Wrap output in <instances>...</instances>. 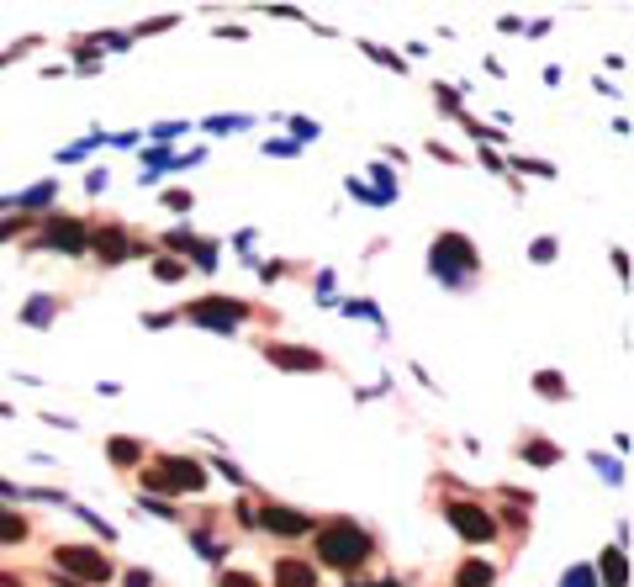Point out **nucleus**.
I'll return each instance as SVG.
<instances>
[{"label": "nucleus", "instance_id": "obj_23", "mask_svg": "<svg viewBox=\"0 0 634 587\" xmlns=\"http://www.w3.org/2000/svg\"><path fill=\"white\" fill-rule=\"evenodd\" d=\"M0 492H11V482H0Z\"/></svg>", "mask_w": 634, "mask_h": 587}, {"label": "nucleus", "instance_id": "obj_22", "mask_svg": "<svg viewBox=\"0 0 634 587\" xmlns=\"http://www.w3.org/2000/svg\"><path fill=\"white\" fill-rule=\"evenodd\" d=\"M370 587H397V582H370Z\"/></svg>", "mask_w": 634, "mask_h": 587}, {"label": "nucleus", "instance_id": "obj_13", "mask_svg": "<svg viewBox=\"0 0 634 587\" xmlns=\"http://www.w3.org/2000/svg\"><path fill=\"white\" fill-rule=\"evenodd\" d=\"M90 244H96L101 260H122V254H127V244H122V233H117V228H101L96 238H90Z\"/></svg>", "mask_w": 634, "mask_h": 587}, {"label": "nucleus", "instance_id": "obj_14", "mask_svg": "<svg viewBox=\"0 0 634 587\" xmlns=\"http://www.w3.org/2000/svg\"><path fill=\"white\" fill-rule=\"evenodd\" d=\"M106 450H111V461H117V466H138V455H143V450L133 445V439H111Z\"/></svg>", "mask_w": 634, "mask_h": 587}, {"label": "nucleus", "instance_id": "obj_9", "mask_svg": "<svg viewBox=\"0 0 634 587\" xmlns=\"http://www.w3.org/2000/svg\"><path fill=\"white\" fill-rule=\"evenodd\" d=\"M265 529H275V535H307L312 519L296 508H265Z\"/></svg>", "mask_w": 634, "mask_h": 587}, {"label": "nucleus", "instance_id": "obj_20", "mask_svg": "<svg viewBox=\"0 0 634 587\" xmlns=\"http://www.w3.org/2000/svg\"><path fill=\"white\" fill-rule=\"evenodd\" d=\"M127 587H148V577L143 572H127Z\"/></svg>", "mask_w": 634, "mask_h": 587}, {"label": "nucleus", "instance_id": "obj_18", "mask_svg": "<svg viewBox=\"0 0 634 587\" xmlns=\"http://www.w3.org/2000/svg\"><path fill=\"white\" fill-rule=\"evenodd\" d=\"M561 587H592V572H587V566H576V572H566Z\"/></svg>", "mask_w": 634, "mask_h": 587}, {"label": "nucleus", "instance_id": "obj_8", "mask_svg": "<svg viewBox=\"0 0 634 587\" xmlns=\"http://www.w3.org/2000/svg\"><path fill=\"white\" fill-rule=\"evenodd\" d=\"M270 360L286 365V371H323V355L317 350H291V344H270Z\"/></svg>", "mask_w": 634, "mask_h": 587}, {"label": "nucleus", "instance_id": "obj_5", "mask_svg": "<svg viewBox=\"0 0 634 587\" xmlns=\"http://www.w3.org/2000/svg\"><path fill=\"white\" fill-rule=\"evenodd\" d=\"M191 323L201 328H217V334H233L238 323H244V302H222V297H207L191 307Z\"/></svg>", "mask_w": 634, "mask_h": 587}, {"label": "nucleus", "instance_id": "obj_17", "mask_svg": "<svg viewBox=\"0 0 634 587\" xmlns=\"http://www.w3.org/2000/svg\"><path fill=\"white\" fill-rule=\"evenodd\" d=\"M539 392H545V397H561L566 387H561V376H555V371H545V376H539Z\"/></svg>", "mask_w": 634, "mask_h": 587}, {"label": "nucleus", "instance_id": "obj_6", "mask_svg": "<svg viewBox=\"0 0 634 587\" xmlns=\"http://www.w3.org/2000/svg\"><path fill=\"white\" fill-rule=\"evenodd\" d=\"M43 244H48V249H64V254H80V249L90 244V238H85V228H80V223H48Z\"/></svg>", "mask_w": 634, "mask_h": 587}, {"label": "nucleus", "instance_id": "obj_3", "mask_svg": "<svg viewBox=\"0 0 634 587\" xmlns=\"http://www.w3.org/2000/svg\"><path fill=\"white\" fill-rule=\"evenodd\" d=\"M59 572H69L74 582H106L111 577V561L101 556V550H90V545H59Z\"/></svg>", "mask_w": 634, "mask_h": 587}, {"label": "nucleus", "instance_id": "obj_10", "mask_svg": "<svg viewBox=\"0 0 634 587\" xmlns=\"http://www.w3.org/2000/svg\"><path fill=\"white\" fill-rule=\"evenodd\" d=\"M275 587H317V572L307 561H275Z\"/></svg>", "mask_w": 634, "mask_h": 587}, {"label": "nucleus", "instance_id": "obj_12", "mask_svg": "<svg viewBox=\"0 0 634 587\" xmlns=\"http://www.w3.org/2000/svg\"><path fill=\"white\" fill-rule=\"evenodd\" d=\"M492 582H497V572H492L487 561H465L460 572H455V587H492Z\"/></svg>", "mask_w": 634, "mask_h": 587}, {"label": "nucleus", "instance_id": "obj_19", "mask_svg": "<svg viewBox=\"0 0 634 587\" xmlns=\"http://www.w3.org/2000/svg\"><path fill=\"white\" fill-rule=\"evenodd\" d=\"M222 587H259L249 572H228V577H222Z\"/></svg>", "mask_w": 634, "mask_h": 587}, {"label": "nucleus", "instance_id": "obj_1", "mask_svg": "<svg viewBox=\"0 0 634 587\" xmlns=\"http://www.w3.org/2000/svg\"><path fill=\"white\" fill-rule=\"evenodd\" d=\"M365 556H370V535H365L360 524L339 519V524L317 529V561H328V566H360Z\"/></svg>", "mask_w": 634, "mask_h": 587}, {"label": "nucleus", "instance_id": "obj_11", "mask_svg": "<svg viewBox=\"0 0 634 587\" xmlns=\"http://www.w3.org/2000/svg\"><path fill=\"white\" fill-rule=\"evenodd\" d=\"M598 572H603L608 587H629V561H624V550H603Z\"/></svg>", "mask_w": 634, "mask_h": 587}, {"label": "nucleus", "instance_id": "obj_16", "mask_svg": "<svg viewBox=\"0 0 634 587\" xmlns=\"http://www.w3.org/2000/svg\"><path fill=\"white\" fill-rule=\"evenodd\" d=\"M524 455H529L534 466H555V445H545V439H529V445H524Z\"/></svg>", "mask_w": 634, "mask_h": 587}, {"label": "nucleus", "instance_id": "obj_7", "mask_svg": "<svg viewBox=\"0 0 634 587\" xmlns=\"http://www.w3.org/2000/svg\"><path fill=\"white\" fill-rule=\"evenodd\" d=\"M434 249H439V254H434V265H444V260H450L455 270H471V265H476V254H471V244H465L460 233H444Z\"/></svg>", "mask_w": 634, "mask_h": 587}, {"label": "nucleus", "instance_id": "obj_15", "mask_svg": "<svg viewBox=\"0 0 634 587\" xmlns=\"http://www.w3.org/2000/svg\"><path fill=\"white\" fill-rule=\"evenodd\" d=\"M6 540H27V524L16 519V513H0V545Z\"/></svg>", "mask_w": 634, "mask_h": 587}, {"label": "nucleus", "instance_id": "obj_21", "mask_svg": "<svg viewBox=\"0 0 634 587\" xmlns=\"http://www.w3.org/2000/svg\"><path fill=\"white\" fill-rule=\"evenodd\" d=\"M0 587H22V582H16L11 572H0Z\"/></svg>", "mask_w": 634, "mask_h": 587}, {"label": "nucleus", "instance_id": "obj_4", "mask_svg": "<svg viewBox=\"0 0 634 587\" xmlns=\"http://www.w3.org/2000/svg\"><path fill=\"white\" fill-rule=\"evenodd\" d=\"M444 513H450V524H455L471 545H487V540L497 535V519H492V513L481 508V503H450Z\"/></svg>", "mask_w": 634, "mask_h": 587}, {"label": "nucleus", "instance_id": "obj_2", "mask_svg": "<svg viewBox=\"0 0 634 587\" xmlns=\"http://www.w3.org/2000/svg\"><path fill=\"white\" fill-rule=\"evenodd\" d=\"M201 482H207V471L196 461H180V455H164V461L148 471V487L154 492H196Z\"/></svg>", "mask_w": 634, "mask_h": 587}]
</instances>
